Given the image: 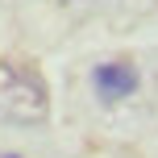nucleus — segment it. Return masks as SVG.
Here are the masks:
<instances>
[{
  "mask_svg": "<svg viewBox=\"0 0 158 158\" xmlns=\"http://www.w3.org/2000/svg\"><path fill=\"white\" fill-rule=\"evenodd\" d=\"M92 83H96V92H100V100L117 104V100H125V96L137 92V71L125 67V63H100L92 71Z\"/></svg>",
  "mask_w": 158,
  "mask_h": 158,
  "instance_id": "nucleus-2",
  "label": "nucleus"
},
{
  "mask_svg": "<svg viewBox=\"0 0 158 158\" xmlns=\"http://www.w3.org/2000/svg\"><path fill=\"white\" fill-rule=\"evenodd\" d=\"M50 108L46 83L38 71L17 63H0V121H17V125H33Z\"/></svg>",
  "mask_w": 158,
  "mask_h": 158,
  "instance_id": "nucleus-1",
  "label": "nucleus"
}]
</instances>
